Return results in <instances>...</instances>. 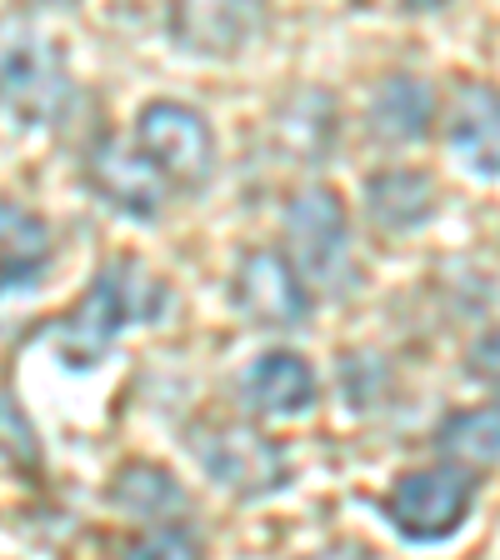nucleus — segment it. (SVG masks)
I'll use <instances>...</instances> for the list:
<instances>
[{
    "label": "nucleus",
    "instance_id": "f257e3e1",
    "mask_svg": "<svg viewBox=\"0 0 500 560\" xmlns=\"http://www.w3.org/2000/svg\"><path fill=\"white\" fill-rule=\"evenodd\" d=\"M165 301H171L165 280H155L140 260H130V256L111 260V266H101V276L91 280V291L56 320L50 340H56L60 361H66L70 371H91L130 326L161 315Z\"/></svg>",
    "mask_w": 500,
    "mask_h": 560
},
{
    "label": "nucleus",
    "instance_id": "f03ea898",
    "mask_svg": "<svg viewBox=\"0 0 500 560\" xmlns=\"http://www.w3.org/2000/svg\"><path fill=\"white\" fill-rule=\"evenodd\" d=\"M75 101L66 50L31 15H0V116L21 130L56 126Z\"/></svg>",
    "mask_w": 500,
    "mask_h": 560
},
{
    "label": "nucleus",
    "instance_id": "7ed1b4c3",
    "mask_svg": "<svg viewBox=\"0 0 500 560\" xmlns=\"http://www.w3.org/2000/svg\"><path fill=\"white\" fill-rule=\"evenodd\" d=\"M286 241H291V270L311 285L340 295L356 285V256H350V215L346 200L330 186H305L286 206Z\"/></svg>",
    "mask_w": 500,
    "mask_h": 560
},
{
    "label": "nucleus",
    "instance_id": "20e7f679",
    "mask_svg": "<svg viewBox=\"0 0 500 560\" xmlns=\"http://www.w3.org/2000/svg\"><path fill=\"white\" fill-rule=\"evenodd\" d=\"M190 455L200 460L210 480L241 501H256V495H276L291 480V451L270 435H260L256 425H241V420H206L190 431Z\"/></svg>",
    "mask_w": 500,
    "mask_h": 560
},
{
    "label": "nucleus",
    "instance_id": "39448f33",
    "mask_svg": "<svg viewBox=\"0 0 500 560\" xmlns=\"http://www.w3.org/2000/svg\"><path fill=\"white\" fill-rule=\"evenodd\" d=\"M136 151L161 171L165 186L206 190L216 175V130L186 101H146L136 116Z\"/></svg>",
    "mask_w": 500,
    "mask_h": 560
},
{
    "label": "nucleus",
    "instance_id": "423d86ee",
    "mask_svg": "<svg viewBox=\"0 0 500 560\" xmlns=\"http://www.w3.org/2000/svg\"><path fill=\"white\" fill-rule=\"evenodd\" d=\"M470 505H476V476L441 460V466L406 470L381 501V511L406 540L431 546V540H451L466 525Z\"/></svg>",
    "mask_w": 500,
    "mask_h": 560
},
{
    "label": "nucleus",
    "instance_id": "0eeeda50",
    "mask_svg": "<svg viewBox=\"0 0 500 560\" xmlns=\"http://www.w3.org/2000/svg\"><path fill=\"white\" fill-rule=\"evenodd\" d=\"M235 311L251 315L256 326L266 330H295L305 326L311 315V291L305 280L291 270V260L270 250V245H251L241 260H235Z\"/></svg>",
    "mask_w": 500,
    "mask_h": 560
},
{
    "label": "nucleus",
    "instance_id": "6e6552de",
    "mask_svg": "<svg viewBox=\"0 0 500 560\" xmlns=\"http://www.w3.org/2000/svg\"><path fill=\"white\" fill-rule=\"evenodd\" d=\"M85 180H91V190L105 200V206L130 215V221H155L165 196H171L161 171H155L140 151L120 145V140H95L91 161H85Z\"/></svg>",
    "mask_w": 500,
    "mask_h": 560
},
{
    "label": "nucleus",
    "instance_id": "1a4fd4ad",
    "mask_svg": "<svg viewBox=\"0 0 500 560\" xmlns=\"http://www.w3.org/2000/svg\"><path fill=\"white\" fill-rule=\"evenodd\" d=\"M441 210V190H435L431 171L416 165H391V171L365 180V215L375 231L385 235H410Z\"/></svg>",
    "mask_w": 500,
    "mask_h": 560
},
{
    "label": "nucleus",
    "instance_id": "9d476101",
    "mask_svg": "<svg viewBox=\"0 0 500 560\" xmlns=\"http://www.w3.org/2000/svg\"><path fill=\"white\" fill-rule=\"evenodd\" d=\"M315 371L295 350H260L241 381V396L260 416H305L315 406Z\"/></svg>",
    "mask_w": 500,
    "mask_h": 560
},
{
    "label": "nucleus",
    "instance_id": "9b49d317",
    "mask_svg": "<svg viewBox=\"0 0 500 560\" xmlns=\"http://www.w3.org/2000/svg\"><path fill=\"white\" fill-rule=\"evenodd\" d=\"M435 91L420 75H385L371 95V136L381 145H416L431 136Z\"/></svg>",
    "mask_w": 500,
    "mask_h": 560
},
{
    "label": "nucleus",
    "instance_id": "f8f14e48",
    "mask_svg": "<svg viewBox=\"0 0 500 560\" xmlns=\"http://www.w3.org/2000/svg\"><path fill=\"white\" fill-rule=\"evenodd\" d=\"M496 91L486 81H466L455 91L451 105V126H445V140L451 151L461 155L470 175L480 180H496V155H500V140H496Z\"/></svg>",
    "mask_w": 500,
    "mask_h": 560
},
{
    "label": "nucleus",
    "instance_id": "ddd939ff",
    "mask_svg": "<svg viewBox=\"0 0 500 560\" xmlns=\"http://www.w3.org/2000/svg\"><path fill=\"white\" fill-rule=\"evenodd\" d=\"M50 266V225L35 210L0 200V295H21Z\"/></svg>",
    "mask_w": 500,
    "mask_h": 560
},
{
    "label": "nucleus",
    "instance_id": "4468645a",
    "mask_svg": "<svg viewBox=\"0 0 500 560\" xmlns=\"http://www.w3.org/2000/svg\"><path fill=\"white\" fill-rule=\"evenodd\" d=\"M260 31L256 5H181L171 15V35L196 56H235Z\"/></svg>",
    "mask_w": 500,
    "mask_h": 560
},
{
    "label": "nucleus",
    "instance_id": "2eb2a0df",
    "mask_svg": "<svg viewBox=\"0 0 500 560\" xmlns=\"http://www.w3.org/2000/svg\"><path fill=\"white\" fill-rule=\"evenodd\" d=\"M105 501L126 515H140V521H161V515H175L186 505V490L155 460H126V466L111 476V490Z\"/></svg>",
    "mask_w": 500,
    "mask_h": 560
},
{
    "label": "nucleus",
    "instance_id": "dca6fc26",
    "mask_svg": "<svg viewBox=\"0 0 500 560\" xmlns=\"http://www.w3.org/2000/svg\"><path fill=\"white\" fill-rule=\"evenodd\" d=\"M496 406H470L441 420L435 431V451L445 455V466L455 470H490L496 466Z\"/></svg>",
    "mask_w": 500,
    "mask_h": 560
},
{
    "label": "nucleus",
    "instance_id": "f3484780",
    "mask_svg": "<svg viewBox=\"0 0 500 560\" xmlns=\"http://www.w3.org/2000/svg\"><path fill=\"white\" fill-rule=\"evenodd\" d=\"M0 460L15 470H40V441L11 396H0Z\"/></svg>",
    "mask_w": 500,
    "mask_h": 560
},
{
    "label": "nucleus",
    "instance_id": "a211bd4d",
    "mask_svg": "<svg viewBox=\"0 0 500 560\" xmlns=\"http://www.w3.org/2000/svg\"><path fill=\"white\" fill-rule=\"evenodd\" d=\"M120 560H206V546L186 525H155L140 540H130Z\"/></svg>",
    "mask_w": 500,
    "mask_h": 560
},
{
    "label": "nucleus",
    "instance_id": "6ab92c4d",
    "mask_svg": "<svg viewBox=\"0 0 500 560\" xmlns=\"http://www.w3.org/2000/svg\"><path fill=\"white\" fill-rule=\"evenodd\" d=\"M470 375H486V385L496 381V330H486V336H480V346L470 350Z\"/></svg>",
    "mask_w": 500,
    "mask_h": 560
},
{
    "label": "nucleus",
    "instance_id": "aec40b11",
    "mask_svg": "<svg viewBox=\"0 0 500 560\" xmlns=\"http://www.w3.org/2000/svg\"><path fill=\"white\" fill-rule=\"evenodd\" d=\"M305 560H381L371 546H361V540H336V546H326L321 556H305Z\"/></svg>",
    "mask_w": 500,
    "mask_h": 560
}]
</instances>
